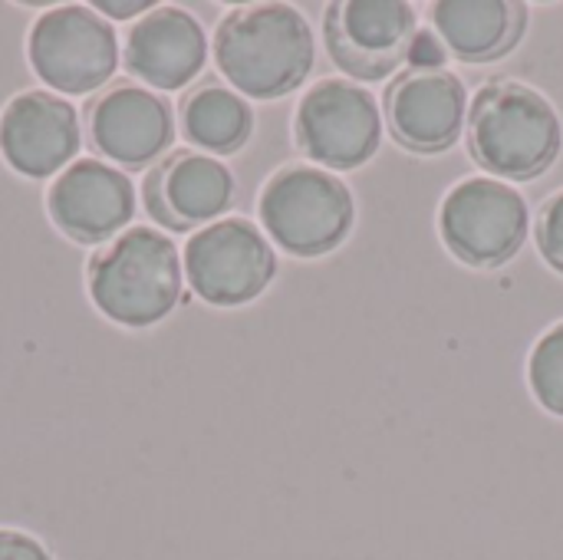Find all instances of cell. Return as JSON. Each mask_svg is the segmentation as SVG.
<instances>
[{
    "label": "cell",
    "instance_id": "cell-1",
    "mask_svg": "<svg viewBox=\"0 0 563 560\" xmlns=\"http://www.w3.org/2000/svg\"><path fill=\"white\" fill-rule=\"evenodd\" d=\"M465 145L485 175L508 185L534 182L561 158V112L521 79H492L472 96Z\"/></svg>",
    "mask_w": 563,
    "mask_h": 560
},
{
    "label": "cell",
    "instance_id": "cell-2",
    "mask_svg": "<svg viewBox=\"0 0 563 560\" xmlns=\"http://www.w3.org/2000/svg\"><path fill=\"white\" fill-rule=\"evenodd\" d=\"M317 43L307 17L290 3H251L221 17L214 63L234 92L280 99L300 89L313 69Z\"/></svg>",
    "mask_w": 563,
    "mask_h": 560
},
{
    "label": "cell",
    "instance_id": "cell-3",
    "mask_svg": "<svg viewBox=\"0 0 563 560\" xmlns=\"http://www.w3.org/2000/svg\"><path fill=\"white\" fill-rule=\"evenodd\" d=\"M92 304L122 327H152L181 300V257L168 234L129 228L89 261Z\"/></svg>",
    "mask_w": 563,
    "mask_h": 560
},
{
    "label": "cell",
    "instance_id": "cell-4",
    "mask_svg": "<svg viewBox=\"0 0 563 560\" xmlns=\"http://www.w3.org/2000/svg\"><path fill=\"white\" fill-rule=\"evenodd\" d=\"M261 231L290 257L333 254L356 224L350 185L317 165L277 168L257 198Z\"/></svg>",
    "mask_w": 563,
    "mask_h": 560
},
{
    "label": "cell",
    "instance_id": "cell-5",
    "mask_svg": "<svg viewBox=\"0 0 563 560\" xmlns=\"http://www.w3.org/2000/svg\"><path fill=\"white\" fill-rule=\"evenodd\" d=\"M528 198L492 175H468L439 205V238L445 251L478 271L515 261L531 234Z\"/></svg>",
    "mask_w": 563,
    "mask_h": 560
},
{
    "label": "cell",
    "instance_id": "cell-6",
    "mask_svg": "<svg viewBox=\"0 0 563 560\" xmlns=\"http://www.w3.org/2000/svg\"><path fill=\"white\" fill-rule=\"evenodd\" d=\"M383 129L386 122L379 99L346 76H327L313 83L294 112L297 149L327 172H353L373 162Z\"/></svg>",
    "mask_w": 563,
    "mask_h": 560
},
{
    "label": "cell",
    "instance_id": "cell-7",
    "mask_svg": "<svg viewBox=\"0 0 563 560\" xmlns=\"http://www.w3.org/2000/svg\"><path fill=\"white\" fill-rule=\"evenodd\" d=\"M181 264L188 287L211 307H244L277 274L271 238L247 218H221L198 228L185 244Z\"/></svg>",
    "mask_w": 563,
    "mask_h": 560
},
{
    "label": "cell",
    "instance_id": "cell-8",
    "mask_svg": "<svg viewBox=\"0 0 563 560\" xmlns=\"http://www.w3.org/2000/svg\"><path fill=\"white\" fill-rule=\"evenodd\" d=\"M26 56L33 73L56 92L82 96L99 89L119 63L112 26L82 3H63L36 17Z\"/></svg>",
    "mask_w": 563,
    "mask_h": 560
},
{
    "label": "cell",
    "instance_id": "cell-9",
    "mask_svg": "<svg viewBox=\"0 0 563 560\" xmlns=\"http://www.w3.org/2000/svg\"><path fill=\"white\" fill-rule=\"evenodd\" d=\"M416 33V7L402 0H340L323 17L327 53L353 83H379L399 73Z\"/></svg>",
    "mask_w": 563,
    "mask_h": 560
},
{
    "label": "cell",
    "instance_id": "cell-10",
    "mask_svg": "<svg viewBox=\"0 0 563 560\" xmlns=\"http://www.w3.org/2000/svg\"><path fill=\"white\" fill-rule=\"evenodd\" d=\"M472 96L452 69H399L383 92V122L396 145L416 155H442L468 122Z\"/></svg>",
    "mask_w": 563,
    "mask_h": 560
},
{
    "label": "cell",
    "instance_id": "cell-11",
    "mask_svg": "<svg viewBox=\"0 0 563 560\" xmlns=\"http://www.w3.org/2000/svg\"><path fill=\"white\" fill-rule=\"evenodd\" d=\"M46 208L66 238L96 244L129 224L135 215V188L125 172L99 158H76L53 178Z\"/></svg>",
    "mask_w": 563,
    "mask_h": 560
},
{
    "label": "cell",
    "instance_id": "cell-12",
    "mask_svg": "<svg viewBox=\"0 0 563 560\" xmlns=\"http://www.w3.org/2000/svg\"><path fill=\"white\" fill-rule=\"evenodd\" d=\"M79 149L76 109L53 92L13 96L0 116V155L26 178H49L73 165Z\"/></svg>",
    "mask_w": 563,
    "mask_h": 560
},
{
    "label": "cell",
    "instance_id": "cell-13",
    "mask_svg": "<svg viewBox=\"0 0 563 560\" xmlns=\"http://www.w3.org/2000/svg\"><path fill=\"white\" fill-rule=\"evenodd\" d=\"M145 201L165 228H208L231 208L234 175L221 158L181 149L145 178Z\"/></svg>",
    "mask_w": 563,
    "mask_h": 560
},
{
    "label": "cell",
    "instance_id": "cell-14",
    "mask_svg": "<svg viewBox=\"0 0 563 560\" xmlns=\"http://www.w3.org/2000/svg\"><path fill=\"white\" fill-rule=\"evenodd\" d=\"M89 142L109 162L142 168L155 162L175 135L172 109L162 96L145 86H115L102 92L86 116Z\"/></svg>",
    "mask_w": 563,
    "mask_h": 560
},
{
    "label": "cell",
    "instance_id": "cell-15",
    "mask_svg": "<svg viewBox=\"0 0 563 560\" xmlns=\"http://www.w3.org/2000/svg\"><path fill=\"white\" fill-rule=\"evenodd\" d=\"M208 63V36L181 7H155L139 17L125 40V66L152 92L185 89Z\"/></svg>",
    "mask_w": 563,
    "mask_h": 560
},
{
    "label": "cell",
    "instance_id": "cell-16",
    "mask_svg": "<svg viewBox=\"0 0 563 560\" xmlns=\"http://www.w3.org/2000/svg\"><path fill=\"white\" fill-rule=\"evenodd\" d=\"M429 20L462 63H498L521 46L531 7L521 0H435Z\"/></svg>",
    "mask_w": 563,
    "mask_h": 560
},
{
    "label": "cell",
    "instance_id": "cell-17",
    "mask_svg": "<svg viewBox=\"0 0 563 560\" xmlns=\"http://www.w3.org/2000/svg\"><path fill=\"white\" fill-rule=\"evenodd\" d=\"M181 132L205 155H231L254 132V109L228 86L205 83L181 102Z\"/></svg>",
    "mask_w": 563,
    "mask_h": 560
},
{
    "label": "cell",
    "instance_id": "cell-18",
    "mask_svg": "<svg viewBox=\"0 0 563 560\" xmlns=\"http://www.w3.org/2000/svg\"><path fill=\"white\" fill-rule=\"evenodd\" d=\"M528 386L544 413L563 419V320L544 330L531 347Z\"/></svg>",
    "mask_w": 563,
    "mask_h": 560
},
{
    "label": "cell",
    "instance_id": "cell-19",
    "mask_svg": "<svg viewBox=\"0 0 563 560\" xmlns=\"http://www.w3.org/2000/svg\"><path fill=\"white\" fill-rule=\"evenodd\" d=\"M531 231H534L538 254L544 257V264L563 274V188L541 201Z\"/></svg>",
    "mask_w": 563,
    "mask_h": 560
},
{
    "label": "cell",
    "instance_id": "cell-20",
    "mask_svg": "<svg viewBox=\"0 0 563 560\" xmlns=\"http://www.w3.org/2000/svg\"><path fill=\"white\" fill-rule=\"evenodd\" d=\"M445 56H449V50H445V43L439 40V33H435L432 26H429V30L419 26L416 40H412V46H409L406 66H412V69H445Z\"/></svg>",
    "mask_w": 563,
    "mask_h": 560
},
{
    "label": "cell",
    "instance_id": "cell-21",
    "mask_svg": "<svg viewBox=\"0 0 563 560\" xmlns=\"http://www.w3.org/2000/svg\"><path fill=\"white\" fill-rule=\"evenodd\" d=\"M0 560H53L49 551L20 531H0Z\"/></svg>",
    "mask_w": 563,
    "mask_h": 560
},
{
    "label": "cell",
    "instance_id": "cell-22",
    "mask_svg": "<svg viewBox=\"0 0 563 560\" xmlns=\"http://www.w3.org/2000/svg\"><path fill=\"white\" fill-rule=\"evenodd\" d=\"M92 10H96V13H106V17H115V20H129V17H139V13L155 10V3H148V0H129V3L102 0V3H96Z\"/></svg>",
    "mask_w": 563,
    "mask_h": 560
}]
</instances>
